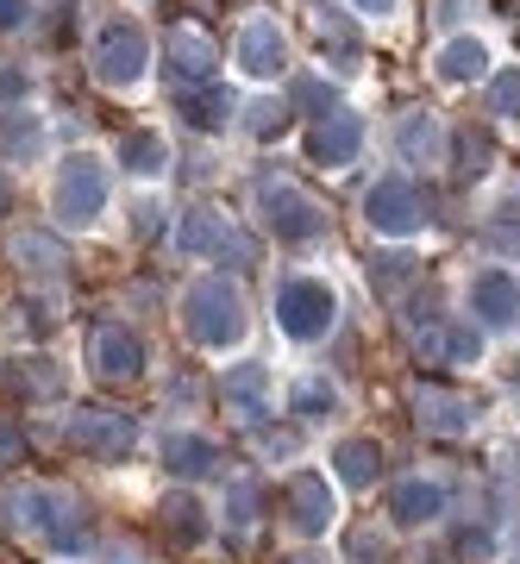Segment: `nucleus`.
Returning <instances> with one entry per match:
<instances>
[{
    "instance_id": "a19ab883",
    "label": "nucleus",
    "mask_w": 520,
    "mask_h": 564,
    "mask_svg": "<svg viewBox=\"0 0 520 564\" xmlns=\"http://www.w3.org/2000/svg\"><path fill=\"white\" fill-rule=\"evenodd\" d=\"M364 13H389V7H396V0H358Z\"/></svg>"
},
{
    "instance_id": "393cba45",
    "label": "nucleus",
    "mask_w": 520,
    "mask_h": 564,
    "mask_svg": "<svg viewBox=\"0 0 520 564\" xmlns=\"http://www.w3.org/2000/svg\"><path fill=\"white\" fill-rule=\"evenodd\" d=\"M120 163L132 170V176H158L163 163H170V151H163L158 132H126V139H120Z\"/></svg>"
},
{
    "instance_id": "7ed1b4c3",
    "label": "nucleus",
    "mask_w": 520,
    "mask_h": 564,
    "mask_svg": "<svg viewBox=\"0 0 520 564\" xmlns=\"http://www.w3.org/2000/svg\"><path fill=\"white\" fill-rule=\"evenodd\" d=\"M333 314H339V302H333V289L321 276H289L277 289V326L301 345L326 339L333 333Z\"/></svg>"
},
{
    "instance_id": "ea45409f",
    "label": "nucleus",
    "mask_w": 520,
    "mask_h": 564,
    "mask_svg": "<svg viewBox=\"0 0 520 564\" xmlns=\"http://www.w3.org/2000/svg\"><path fill=\"white\" fill-rule=\"evenodd\" d=\"M25 20V0H0V32H13Z\"/></svg>"
},
{
    "instance_id": "473e14b6",
    "label": "nucleus",
    "mask_w": 520,
    "mask_h": 564,
    "mask_svg": "<svg viewBox=\"0 0 520 564\" xmlns=\"http://www.w3.org/2000/svg\"><path fill=\"white\" fill-rule=\"evenodd\" d=\"M458 170H464V176H470V170H477V176L489 170V144H483L477 132H464V139H458Z\"/></svg>"
},
{
    "instance_id": "aec40b11",
    "label": "nucleus",
    "mask_w": 520,
    "mask_h": 564,
    "mask_svg": "<svg viewBox=\"0 0 520 564\" xmlns=\"http://www.w3.org/2000/svg\"><path fill=\"white\" fill-rule=\"evenodd\" d=\"M163 533H170L176 552H195V545L207 540V508H201L195 496H170V502H163Z\"/></svg>"
},
{
    "instance_id": "72a5a7b5",
    "label": "nucleus",
    "mask_w": 520,
    "mask_h": 564,
    "mask_svg": "<svg viewBox=\"0 0 520 564\" xmlns=\"http://www.w3.org/2000/svg\"><path fill=\"white\" fill-rule=\"evenodd\" d=\"M496 552V533L489 527H464L458 533V558H489Z\"/></svg>"
},
{
    "instance_id": "1a4fd4ad",
    "label": "nucleus",
    "mask_w": 520,
    "mask_h": 564,
    "mask_svg": "<svg viewBox=\"0 0 520 564\" xmlns=\"http://www.w3.org/2000/svg\"><path fill=\"white\" fill-rule=\"evenodd\" d=\"M88 364H95L100 383H139L144 377V339L126 326H100L88 339Z\"/></svg>"
},
{
    "instance_id": "e433bc0d",
    "label": "nucleus",
    "mask_w": 520,
    "mask_h": 564,
    "mask_svg": "<svg viewBox=\"0 0 520 564\" xmlns=\"http://www.w3.org/2000/svg\"><path fill=\"white\" fill-rule=\"evenodd\" d=\"M25 458V426L0 421V464H20Z\"/></svg>"
},
{
    "instance_id": "a211bd4d",
    "label": "nucleus",
    "mask_w": 520,
    "mask_h": 564,
    "mask_svg": "<svg viewBox=\"0 0 520 564\" xmlns=\"http://www.w3.org/2000/svg\"><path fill=\"white\" fill-rule=\"evenodd\" d=\"M389 514H396V527H426L433 514H445V489L426 484V477H408L389 496Z\"/></svg>"
},
{
    "instance_id": "a878e982",
    "label": "nucleus",
    "mask_w": 520,
    "mask_h": 564,
    "mask_svg": "<svg viewBox=\"0 0 520 564\" xmlns=\"http://www.w3.org/2000/svg\"><path fill=\"white\" fill-rule=\"evenodd\" d=\"M39 144H44V126L32 113H0V151L7 158H32Z\"/></svg>"
},
{
    "instance_id": "0eeeda50",
    "label": "nucleus",
    "mask_w": 520,
    "mask_h": 564,
    "mask_svg": "<svg viewBox=\"0 0 520 564\" xmlns=\"http://www.w3.org/2000/svg\"><path fill=\"white\" fill-rule=\"evenodd\" d=\"M144 63H151V39H144V25H107L95 44V76L107 88H132L144 76Z\"/></svg>"
},
{
    "instance_id": "6e6552de",
    "label": "nucleus",
    "mask_w": 520,
    "mask_h": 564,
    "mask_svg": "<svg viewBox=\"0 0 520 564\" xmlns=\"http://www.w3.org/2000/svg\"><path fill=\"white\" fill-rule=\"evenodd\" d=\"M282 508H289V527L295 533H326L333 527V514H339V502H333V484H326L321 470H295L289 484H282Z\"/></svg>"
},
{
    "instance_id": "5701e85b",
    "label": "nucleus",
    "mask_w": 520,
    "mask_h": 564,
    "mask_svg": "<svg viewBox=\"0 0 520 564\" xmlns=\"http://www.w3.org/2000/svg\"><path fill=\"white\" fill-rule=\"evenodd\" d=\"M433 69H440V82H477L489 69V51H483V39H452Z\"/></svg>"
},
{
    "instance_id": "bb28decb",
    "label": "nucleus",
    "mask_w": 520,
    "mask_h": 564,
    "mask_svg": "<svg viewBox=\"0 0 520 564\" xmlns=\"http://www.w3.org/2000/svg\"><path fill=\"white\" fill-rule=\"evenodd\" d=\"M13 258L32 263V270H57V263H69V258H63V245L51 239V232H20V239H13Z\"/></svg>"
},
{
    "instance_id": "c756f323",
    "label": "nucleus",
    "mask_w": 520,
    "mask_h": 564,
    "mask_svg": "<svg viewBox=\"0 0 520 564\" xmlns=\"http://www.w3.org/2000/svg\"><path fill=\"white\" fill-rule=\"evenodd\" d=\"M401 151L433 163V158H440V126H433V120H408V126H401Z\"/></svg>"
},
{
    "instance_id": "37998d69",
    "label": "nucleus",
    "mask_w": 520,
    "mask_h": 564,
    "mask_svg": "<svg viewBox=\"0 0 520 564\" xmlns=\"http://www.w3.org/2000/svg\"><path fill=\"white\" fill-rule=\"evenodd\" d=\"M107 564H139V558H126V552H120V558H107Z\"/></svg>"
},
{
    "instance_id": "4468645a",
    "label": "nucleus",
    "mask_w": 520,
    "mask_h": 564,
    "mask_svg": "<svg viewBox=\"0 0 520 564\" xmlns=\"http://www.w3.org/2000/svg\"><path fill=\"white\" fill-rule=\"evenodd\" d=\"M470 307L489 326H514L520 321V282L508 270H483V276H470Z\"/></svg>"
},
{
    "instance_id": "2eb2a0df",
    "label": "nucleus",
    "mask_w": 520,
    "mask_h": 564,
    "mask_svg": "<svg viewBox=\"0 0 520 564\" xmlns=\"http://www.w3.org/2000/svg\"><path fill=\"white\" fill-rule=\"evenodd\" d=\"M282 63H289V44H282L277 20H251L239 32V69L245 76H277Z\"/></svg>"
},
{
    "instance_id": "f3484780",
    "label": "nucleus",
    "mask_w": 520,
    "mask_h": 564,
    "mask_svg": "<svg viewBox=\"0 0 520 564\" xmlns=\"http://www.w3.org/2000/svg\"><path fill=\"white\" fill-rule=\"evenodd\" d=\"M214 63H220V44L207 39L201 25H176V32H170V69H176L182 82H207Z\"/></svg>"
},
{
    "instance_id": "9b49d317",
    "label": "nucleus",
    "mask_w": 520,
    "mask_h": 564,
    "mask_svg": "<svg viewBox=\"0 0 520 564\" xmlns=\"http://www.w3.org/2000/svg\"><path fill=\"white\" fill-rule=\"evenodd\" d=\"M364 214H370V226H377V232H414V226L426 220L421 214V195H414V182L408 176H382L377 188H370V195H364Z\"/></svg>"
},
{
    "instance_id": "f8f14e48",
    "label": "nucleus",
    "mask_w": 520,
    "mask_h": 564,
    "mask_svg": "<svg viewBox=\"0 0 520 564\" xmlns=\"http://www.w3.org/2000/svg\"><path fill=\"white\" fill-rule=\"evenodd\" d=\"M414 421H421L426 433L458 440V433H470V426H477V402H470V395H458V389H445V383H426V389H414Z\"/></svg>"
},
{
    "instance_id": "39448f33",
    "label": "nucleus",
    "mask_w": 520,
    "mask_h": 564,
    "mask_svg": "<svg viewBox=\"0 0 520 564\" xmlns=\"http://www.w3.org/2000/svg\"><path fill=\"white\" fill-rule=\"evenodd\" d=\"M258 207H263V226L289 245H307L326 232V207L301 188V182H263L258 188Z\"/></svg>"
},
{
    "instance_id": "f704fd0d",
    "label": "nucleus",
    "mask_w": 520,
    "mask_h": 564,
    "mask_svg": "<svg viewBox=\"0 0 520 564\" xmlns=\"http://www.w3.org/2000/svg\"><path fill=\"white\" fill-rule=\"evenodd\" d=\"M226 514H232V527H251L258 521V489H232V496H226Z\"/></svg>"
},
{
    "instance_id": "20e7f679",
    "label": "nucleus",
    "mask_w": 520,
    "mask_h": 564,
    "mask_svg": "<svg viewBox=\"0 0 520 564\" xmlns=\"http://www.w3.org/2000/svg\"><path fill=\"white\" fill-rule=\"evenodd\" d=\"M63 440L76 445L82 458L126 464V452H132V440H139V426H132V414H120V408H76V414L63 421Z\"/></svg>"
},
{
    "instance_id": "9d476101",
    "label": "nucleus",
    "mask_w": 520,
    "mask_h": 564,
    "mask_svg": "<svg viewBox=\"0 0 520 564\" xmlns=\"http://www.w3.org/2000/svg\"><path fill=\"white\" fill-rule=\"evenodd\" d=\"M176 251L182 258H251V245L226 226V214H207V207H195V214H182V226H176Z\"/></svg>"
},
{
    "instance_id": "423d86ee",
    "label": "nucleus",
    "mask_w": 520,
    "mask_h": 564,
    "mask_svg": "<svg viewBox=\"0 0 520 564\" xmlns=\"http://www.w3.org/2000/svg\"><path fill=\"white\" fill-rule=\"evenodd\" d=\"M57 220L63 226H88L100 220V207H107V170H100V158H88V151H76V158L57 170Z\"/></svg>"
},
{
    "instance_id": "dca6fc26",
    "label": "nucleus",
    "mask_w": 520,
    "mask_h": 564,
    "mask_svg": "<svg viewBox=\"0 0 520 564\" xmlns=\"http://www.w3.org/2000/svg\"><path fill=\"white\" fill-rule=\"evenodd\" d=\"M358 144H364V120L358 113H326L321 126H314V139H307V151H314V163H351L358 158Z\"/></svg>"
},
{
    "instance_id": "cd10ccee",
    "label": "nucleus",
    "mask_w": 520,
    "mask_h": 564,
    "mask_svg": "<svg viewBox=\"0 0 520 564\" xmlns=\"http://www.w3.org/2000/svg\"><path fill=\"white\" fill-rule=\"evenodd\" d=\"M301 414V421H321V414H333L339 408V389L326 383V377H307V383L295 389V402H289Z\"/></svg>"
},
{
    "instance_id": "2f4dec72",
    "label": "nucleus",
    "mask_w": 520,
    "mask_h": 564,
    "mask_svg": "<svg viewBox=\"0 0 520 564\" xmlns=\"http://www.w3.org/2000/svg\"><path fill=\"white\" fill-rule=\"evenodd\" d=\"M445 358H452V364H470V358H483V339H477V326H452V333H445Z\"/></svg>"
},
{
    "instance_id": "79ce46f5",
    "label": "nucleus",
    "mask_w": 520,
    "mask_h": 564,
    "mask_svg": "<svg viewBox=\"0 0 520 564\" xmlns=\"http://www.w3.org/2000/svg\"><path fill=\"white\" fill-rule=\"evenodd\" d=\"M7 207H13V188H7V176H0V214H7Z\"/></svg>"
},
{
    "instance_id": "c85d7f7f",
    "label": "nucleus",
    "mask_w": 520,
    "mask_h": 564,
    "mask_svg": "<svg viewBox=\"0 0 520 564\" xmlns=\"http://www.w3.org/2000/svg\"><path fill=\"white\" fill-rule=\"evenodd\" d=\"M483 113H496V120H514V113H520V69H501V76L483 88Z\"/></svg>"
},
{
    "instance_id": "f257e3e1",
    "label": "nucleus",
    "mask_w": 520,
    "mask_h": 564,
    "mask_svg": "<svg viewBox=\"0 0 520 564\" xmlns=\"http://www.w3.org/2000/svg\"><path fill=\"white\" fill-rule=\"evenodd\" d=\"M182 326H188V339L207 345V351L239 345L245 339V302H239V289H232L226 276L188 282V295H182Z\"/></svg>"
},
{
    "instance_id": "6ab92c4d",
    "label": "nucleus",
    "mask_w": 520,
    "mask_h": 564,
    "mask_svg": "<svg viewBox=\"0 0 520 564\" xmlns=\"http://www.w3.org/2000/svg\"><path fill=\"white\" fill-rule=\"evenodd\" d=\"M163 464H170L176 477H214V470H220V445L201 440V433H170V440H163Z\"/></svg>"
},
{
    "instance_id": "ddd939ff",
    "label": "nucleus",
    "mask_w": 520,
    "mask_h": 564,
    "mask_svg": "<svg viewBox=\"0 0 520 564\" xmlns=\"http://www.w3.org/2000/svg\"><path fill=\"white\" fill-rule=\"evenodd\" d=\"M0 395L7 402H51V395H63V370L51 358H13L0 370Z\"/></svg>"
},
{
    "instance_id": "7c9ffc66",
    "label": "nucleus",
    "mask_w": 520,
    "mask_h": 564,
    "mask_svg": "<svg viewBox=\"0 0 520 564\" xmlns=\"http://www.w3.org/2000/svg\"><path fill=\"white\" fill-rule=\"evenodd\" d=\"M408 276H414V258H401V251H389V258L370 263V282H377V295H396Z\"/></svg>"
},
{
    "instance_id": "4be33fe9",
    "label": "nucleus",
    "mask_w": 520,
    "mask_h": 564,
    "mask_svg": "<svg viewBox=\"0 0 520 564\" xmlns=\"http://www.w3.org/2000/svg\"><path fill=\"white\" fill-rule=\"evenodd\" d=\"M263 389H270V370H263V364H239V370H226V402L239 408L245 421H258V414H263Z\"/></svg>"
},
{
    "instance_id": "b1692460",
    "label": "nucleus",
    "mask_w": 520,
    "mask_h": 564,
    "mask_svg": "<svg viewBox=\"0 0 520 564\" xmlns=\"http://www.w3.org/2000/svg\"><path fill=\"white\" fill-rule=\"evenodd\" d=\"M232 107H239V101H232L226 88H207V95H182L176 113H182L188 126H195V132H220V126L232 120Z\"/></svg>"
},
{
    "instance_id": "c9c22d12",
    "label": "nucleus",
    "mask_w": 520,
    "mask_h": 564,
    "mask_svg": "<svg viewBox=\"0 0 520 564\" xmlns=\"http://www.w3.org/2000/svg\"><path fill=\"white\" fill-rule=\"evenodd\" d=\"M251 113H258V120H251V132H258V139H270V132H282V126H289V107H282V101H263V107H251Z\"/></svg>"
},
{
    "instance_id": "412c9836",
    "label": "nucleus",
    "mask_w": 520,
    "mask_h": 564,
    "mask_svg": "<svg viewBox=\"0 0 520 564\" xmlns=\"http://www.w3.org/2000/svg\"><path fill=\"white\" fill-rule=\"evenodd\" d=\"M333 464H339V477L351 489H370L382 477V445L377 440H339L333 445Z\"/></svg>"
},
{
    "instance_id": "f03ea898",
    "label": "nucleus",
    "mask_w": 520,
    "mask_h": 564,
    "mask_svg": "<svg viewBox=\"0 0 520 564\" xmlns=\"http://www.w3.org/2000/svg\"><path fill=\"white\" fill-rule=\"evenodd\" d=\"M20 508H25V521L44 533V545L63 552V558H76V552L95 545V521H88V508H82L69 489H25Z\"/></svg>"
},
{
    "instance_id": "58836bf2",
    "label": "nucleus",
    "mask_w": 520,
    "mask_h": 564,
    "mask_svg": "<svg viewBox=\"0 0 520 564\" xmlns=\"http://www.w3.org/2000/svg\"><path fill=\"white\" fill-rule=\"evenodd\" d=\"M13 95H25V69H0V101H13Z\"/></svg>"
},
{
    "instance_id": "4c0bfd02",
    "label": "nucleus",
    "mask_w": 520,
    "mask_h": 564,
    "mask_svg": "<svg viewBox=\"0 0 520 564\" xmlns=\"http://www.w3.org/2000/svg\"><path fill=\"white\" fill-rule=\"evenodd\" d=\"M295 101H301V107H333V88H326V82H301Z\"/></svg>"
}]
</instances>
